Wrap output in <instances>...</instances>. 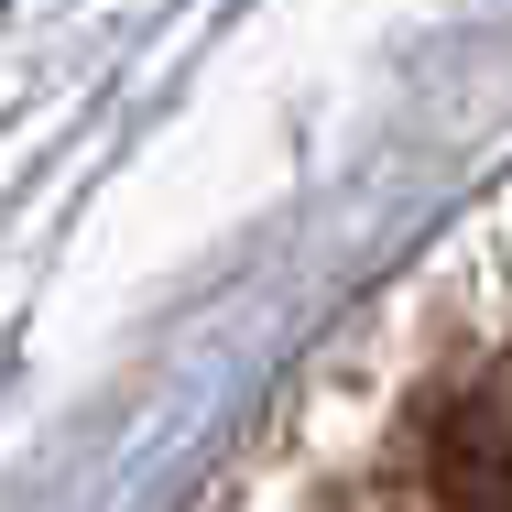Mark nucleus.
I'll return each mask as SVG.
<instances>
[{"label": "nucleus", "instance_id": "1", "mask_svg": "<svg viewBox=\"0 0 512 512\" xmlns=\"http://www.w3.org/2000/svg\"><path fill=\"white\" fill-rule=\"evenodd\" d=\"M436 502L447 512H512V425L458 404L436 425Z\"/></svg>", "mask_w": 512, "mask_h": 512}]
</instances>
